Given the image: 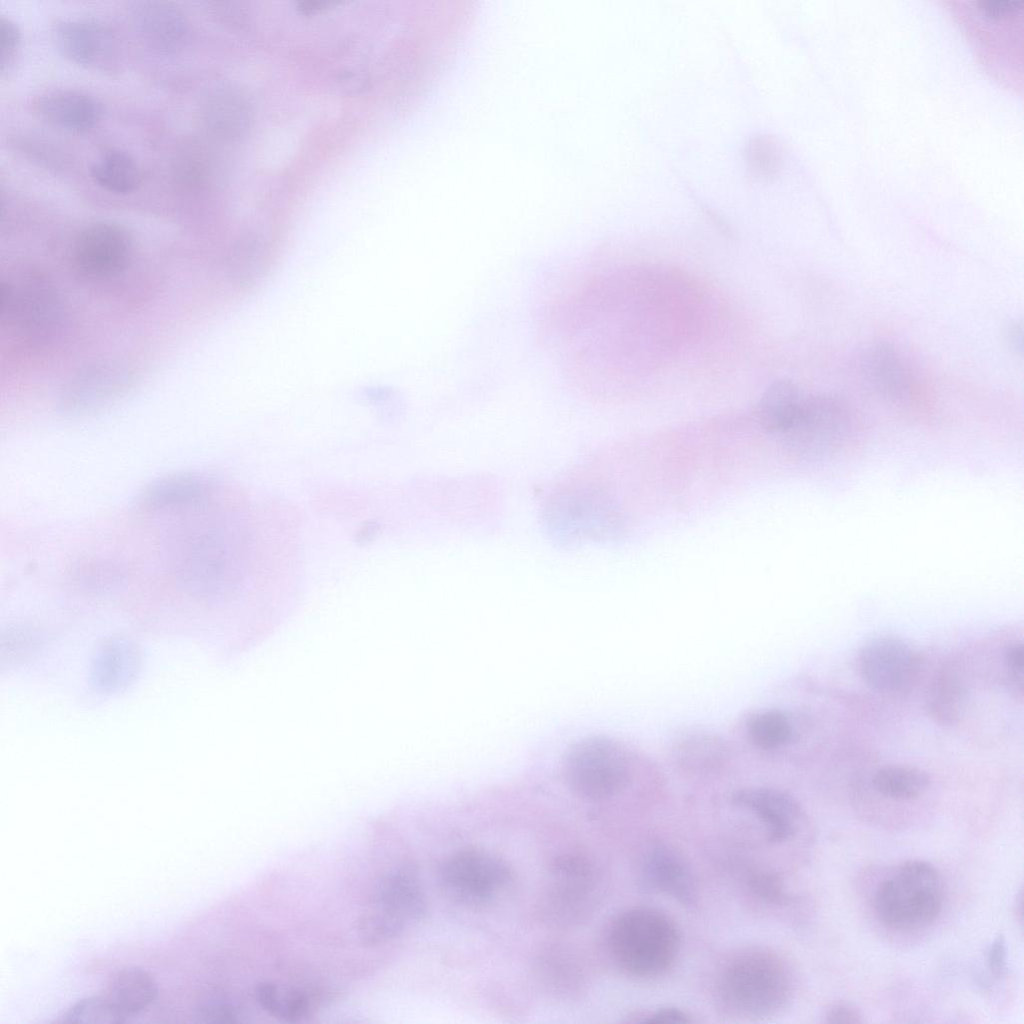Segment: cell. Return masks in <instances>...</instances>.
Instances as JSON below:
<instances>
[{
  "label": "cell",
  "mask_w": 1024,
  "mask_h": 1024,
  "mask_svg": "<svg viewBox=\"0 0 1024 1024\" xmlns=\"http://www.w3.org/2000/svg\"><path fill=\"white\" fill-rule=\"evenodd\" d=\"M541 514L545 529L560 544L613 541L626 530L616 498L579 464L547 491Z\"/></svg>",
  "instance_id": "cell-1"
},
{
  "label": "cell",
  "mask_w": 1024,
  "mask_h": 1024,
  "mask_svg": "<svg viewBox=\"0 0 1024 1024\" xmlns=\"http://www.w3.org/2000/svg\"><path fill=\"white\" fill-rule=\"evenodd\" d=\"M679 943L673 920L650 907H635L621 913L608 934L609 949L617 965L641 978L664 973L674 962Z\"/></svg>",
  "instance_id": "cell-2"
},
{
  "label": "cell",
  "mask_w": 1024,
  "mask_h": 1024,
  "mask_svg": "<svg viewBox=\"0 0 1024 1024\" xmlns=\"http://www.w3.org/2000/svg\"><path fill=\"white\" fill-rule=\"evenodd\" d=\"M788 967L776 954L748 950L732 958L722 971L719 994L732 1012L758 1017L780 1009L791 993Z\"/></svg>",
  "instance_id": "cell-3"
},
{
  "label": "cell",
  "mask_w": 1024,
  "mask_h": 1024,
  "mask_svg": "<svg viewBox=\"0 0 1024 1024\" xmlns=\"http://www.w3.org/2000/svg\"><path fill=\"white\" fill-rule=\"evenodd\" d=\"M942 904V879L935 867L923 860H909L898 866L879 884L874 897L878 919L902 931L931 924Z\"/></svg>",
  "instance_id": "cell-4"
},
{
  "label": "cell",
  "mask_w": 1024,
  "mask_h": 1024,
  "mask_svg": "<svg viewBox=\"0 0 1024 1024\" xmlns=\"http://www.w3.org/2000/svg\"><path fill=\"white\" fill-rule=\"evenodd\" d=\"M427 898L414 869L402 867L385 875L372 901L357 920V934L366 946L384 944L422 920Z\"/></svg>",
  "instance_id": "cell-5"
},
{
  "label": "cell",
  "mask_w": 1024,
  "mask_h": 1024,
  "mask_svg": "<svg viewBox=\"0 0 1024 1024\" xmlns=\"http://www.w3.org/2000/svg\"><path fill=\"white\" fill-rule=\"evenodd\" d=\"M568 786L578 795L600 800L620 792L630 781L632 756L612 738L593 736L575 742L562 766Z\"/></svg>",
  "instance_id": "cell-6"
},
{
  "label": "cell",
  "mask_w": 1024,
  "mask_h": 1024,
  "mask_svg": "<svg viewBox=\"0 0 1024 1024\" xmlns=\"http://www.w3.org/2000/svg\"><path fill=\"white\" fill-rule=\"evenodd\" d=\"M853 432V418L839 398L804 393L793 421L780 435L790 454L811 460L844 448Z\"/></svg>",
  "instance_id": "cell-7"
},
{
  "label": "cell",
  "mask_w": 1024,
  "mask_h": 1024,
  "mask_svg": "<svg viewBox=\"0 0 1024 1024\" xmlns=\"http://www.w3.org/2000/svg\"><path fill=\"white\" fill-rule=\"evenodd\" d=\"M439 882L454 902L481 908L495 902L510 887V867L498 856L477 848L457 851L440 866Z\"/></svg>",
  "instance_id": "cell-8"
},
{
  "label": "cell",
  "mask_w": 1024,
  "mask_h": 1024,
  "mask_svg": "<svg viewBox=\"0 0 1024 1024\" xmlns=\"http://www.w3.org/2000/svg\"><path fill=\"white\" fill-rule=\"evenodd\" d=\"M858 669L873 690L898 694L910 690L917 681L920 658L909 644L899 638L877 637L860 649Z\"/></svg>",
  "instance_id": "cell-9"
},
{
  "label": "cell",
  "mask_w": 1024,
  "mask_h": 1024,
  "mask_svg": "<svg viewBox=\"0 0 1024 1024\" xmlns=\"http://www.w3.org/2000/svg\"><path fill=\"white\" fill-rule=\"evenodd\" d=\"M132 237L116 223L96 222L86 226L77 235L72 258L76 269L84 276L103 279L126 268L132 254Z\"/></svg>",
  "instance_id": "cell-10"
},
{
  "label": "cell",
  "mask_w": 1024,
  "mask_h": 1024,
  "mask_svg": "<svg viewBox=\"0 0 1024 1024\" xmlns=\"http://www.w3.org/2000/svg\"><path fill=\"white\" fill-rule=\"evenodd\" d=\"M596 888L591 862L577 855L558 858L549 870L546 908L556 920H574L588 909Z\"/></svg>",
  "instance_id": "cell-11"
},
{
  "label": "cell",
  "mask_w": 1024,
  "mask_h": 1024,
  "mask_svg": "<svg viewBox=\"0 0 1024 1024\" xmlns=\"http://www.w3.org/2000/svg\"><path fill=\"white\" fill-rule=\"evenodd\" d=\"M52 36L58 51L81 66L104 68L116 53L111 29L93 17L59 19L53 24Z\"/></svg>",
  "instance_id": "cell-12"
},
{
  "label": "cell",
  "mask_w": 1024,
  "mask_h": 1024,
  "mask_svg": "<svg viewBox=\"0 0 1024 1024\" xmlns=\"http://www.w3.org/2000/svg\"><path fill=\"white\" fill-rule=\"evenodd\" d=\"M132 17L142 40L158 52L177 53L190 41L191 27L187 17L169 2L136 3Z\"/></svg>",
  "instance_id": "cell-13"
},
{
  "label": "cell",
  "mask_w": 1024,
  "mask_h": 1024,
  "mask_svg": "<svg viewBox=\"0 0 1024 1024\" xmlns=\"http://www.w3.org/2000/svg\"><path fill=\"white\" fill-rule=\"evenodd\" d=\"M142 668L138 645L124 637L104 641L92 656L89 679L95 690L115 694L130 687Z\"/></svg>",
  "instance_id": "cell-14"
},
{
  "label": "cell",
  "mask_w": 1024,
  "mask_h": 1024,
  "mask_svg": "<svg viewBox=\"0 0 1024 1024\" xmlns=\"http://www.w3.org/2000/svg\"><path fill=\"white\" fill-rule=\"evenodd\" d=\"M733 801L761 821L771 842H782L791 838L802 819V809L797 801L777 789H743L734 794Z\"/></svg>",
  "instance_id": "cell-15"
},
{
  "label": "cell",
  "mask_w": 1024,
  "mask_h": 1024,
  "mask_svg": "<svg viewBox=\"0 0 1024 1024\" xmlns=\"http://www.w3.org/2000/svg\"><path fill=\"white\" fill-rule=\"evenodd\" d=\"M640 882L649 891L665 893L683 904L696 898V884L688 865L674 850L653 846L640 863Z\"/></svg>",
  "instance_id": "cell-16"
},
{
  "label": "cell",
  "mask_w": 1024,
  "mask_h": 1024,
  "mask_svg": "<svg viewBox=\"0 0 1024 1024\" xmlns=\"http://www.w3.org/2000/svg\"><path fill=\"white\" fill-rule=\"evenodd\" d=\"M35 111L48 123L69 131L94 127L103 115L102 103L90 93L77 89H55L37 97Z\"/></svg>",
  "instance_id": "cell-17"
},
{
  "label": "cell",
  "mask_w": 1024,
  "mask_h": 1024,
  "mask_svg": "<svg viewBox=\"0 0 1024 1024\" xmlns=\"http://www.w3.org/2000/svg\"><path fill=\"white\" fill-rule=\"evenodd\" d=\"M862 369L872 387L890 400L902 401L911 393V379L901 355L893 345L876 342L863 356Z\"/></svg>",
  "instance_id": "cell-18"
},
{
  "label": "cell",
  "mask_w": 1024,
  "mask_h": 1024,
  "mask_svg": "<svg viewBox=\"0 0 1024 1024\" xmlns=\"http://www.w3.org/2000/svg\"><path fill=\"white\" fill-rule=\"evenodd\" d=\"M157 992V984L146 970L127 967L111 976L105 997L127 1018L148 1008Z\"/></svg>",
  "instance_id": "cell-19"
},
{
  "label": "cell",
  "mask_w": 1024,
  "mask_h": 1024,
  "mask_svg": "<svg viewBox=\"0 0 1024 1024\" xmlns=\"http://www.w3.org/2000/svg\"><path fill=\"white\" fill-rule=\"evenodd\" d=\"M200 113L205 127L225 138L239 135L249 121L248 105L242 96L227 89L212 92L203 102Z\"/></svg>",
  "instance_id": "cell-20"
},
{
  "label": "cell",
  "mask_w": 1024,
  "mask_h": 1024,
  "mask_svg": "<svg viewBox=\"0 0 1024 1024\" xmlns=\"http://www.w3.org/2000/svg\"><path fill=\"white\" fill-rule=\"evenodd\" d=\"M805 392L787 380H777L762 394L757 415L760 424L772 433H783L793 421Z\"/></svg>",
  "instance_id": "cell-21"
},
{
  "label": "cell",
  "mask_w": 1024,
  "mask_h": 1024,
  "mask_svg": "<svg viewBox=\"0 0 1024 1024\" xmlns=\"http://www.w3.org/2000/svg\"><path fill=\"white\" fill-rule=\"evenodd\" d=\"M965 685L955 664L942 668L930 687L927 707L931 716L939 723L951 725L962 714L965 702Z\"/></svg>",
  "instance_id": "cell-22"
},
{
  "label": "cell",
  "mask_w": 1024,
  "mask_h": 1024,
  "mask_svg": "<svg viewBox=\"0 0 1024 1024\" xmlns=\"http://www.w3.org/2000/svg\"><path fill=\"white\" fill-rule=\"evenodd\" d=\"M91 177L97 185L109 192L126 194L139 186L142 172L129 153L110 150L95 160L91 166Z\"/></svg>",
  "instance_id": "cell-23"
},
{
  "label": "cell",
  "mask_w": 1024,
  "mask_h": 1024,
  "mask_svg": "<svg viewBox=\"0 0 1024 1024\" xmlns=\"http://www.w3.org/2000/svg\"><path fill=\"white\" fill-rule=\"evenodd\" d=\"M255 998L263 1010L287 1022L301 1021L312 1011V1002L304 991L273 982L259 984Z\"/></svg>",
  "instance_id": "cell-24"
},
{
  "label": "cell",
  "mask_w": 1024,
  "mask_h": 1024,
  "mask_svg": "<svg viewBox=\"0 0 1024 1024\" xmlns=\"http://www.w3.org/2000/svg\"><path fill=\"white\" fill-rule=\"evenodd\" d=\"M874 789L883 797L893 800H912L930 786V775L923 769L906 765H892L879 769L873 776Z\"/></svg>",
  "instance_id": "cell-25"
},
{
  "label": "cell",
  "mask_w": 1024,
  "mask_h": 1024,
  "mask_svg": "<svg viewBox=\"0 0 1024 1024\" xmlns=\"http://www.w3.org/2000/svg\"><path fill=\"white\" fill-rule=\"evenodd\" d=\"M747 732L755 746L774 750L786 745L793 736V727L786 714L779 710L755 713L747 722Z\"/></svg>",
  "instance_id": "cell-26"
},
{
  "label": "cell",
  "mask_w": 1024,
  "mask_h": 1024,
  "mask_svg": "<svg viewBox=\"0 0 1024 1024\" xmlns=\"http://www.w3.org/2000/svg\"><path fill=\"white\" fill-rule=\"evenodd\" d=\"M63 1020L81 1024H116L124 1022L126 1017L106 997H88L71 1006Z\"/></svg>",
  "instance_id": "cell-27"
},
{
  "label": "cell",
  "mask_w": 1024,
  "mask_h": 1024,
  "mask_svg": "<svg viewBox=\"0 0 1024 1024\" xmlns=\"http://www.w3.org/2000/svg\"><path fill=\"white\" fill-rule=\"evenodd\" d=\"M679 748V756L683 763L694 767L717 764L724 753L722 743L711 736H696L686 739Z\"/></svg>",
  "instance_id": "cell-28"
},
{
  "label": "cell",
  "mask_w": 1024,
  "mask_h": 1024,
  "mask_svg": "<svg viewBox=\"0 0 1024 1024\" xmlns=\"http://www.w3.org/2000/svg\"><path fill=\"white\" fill-rule=\"evenodd\" d=\"M747 161L757 175L772 174L779 162V149L769 136H757L747 146Z\"/></svg>",
  "instance_id": "cell-29"
},
{
  "label": "cell",
  "mask_w": 1024,
  "mask_h": 1024,
  "mask_svg": "<svg viewBox=\"0 0 1024 1024\" xmlns=\"http://www.w3.org/2000/svg\"><path fill=\"white\" fill-rule=\"evenodd\" d=\"M243 1011L237 1005L215 1000L204 1003L195 1011L196 1021L208 1024H233L243 1020Z\"/></svg>",
  "instance_id": "cell-30"
},
{
  "label": "cell",
  "mask_w": 1024,
  "mask_h": 1024,
  "mask_svg": "<svg viewBox=\"0 0 1024 1024\" xmlns=\"http://www.w3.org/2000/svg\"><path fill=\"white\" fill-rule=\"evenodd\" d=\"M748 885L752 892L769 903H783L787 896L782 880L768 871H755L749 876Z\"/></svg>",
  "instance_id": "cell-31"
},
{
  "label": "cell",
  "mask_w": 1024,
  "mask_h": 1024,
  "mask_svg": "<svg viewBox=\"0 0 1024 1024\" xmlns=\"http://www.w3.org/2000/svg\"><path fill=\"white\" fill-rule=\"evenodd\" d=\"M35 635L22 629L10 630L1 640L2 659H7L11 664L14 661L25 660L35 650L37 641Z\"/></svg>",
  "instance_id": "cell-32"
},
{
  "label": "cell",
  "mask_w": 1024,
  "mask_h": 1024,
  "mask_svg": "<svg viewBox=\"0 0 1024 1024\" xmlns=\"http://www.w3.org/2000/svg\"><path fill=\"white\" fill-rule=\"evenodd\" d=\"M20 43V31L9 17H0V69L3 72L13 61Z\"/></svg>",
  "instance_id": "cell-33"
},
{
  "label": "cell",
  "mask_w": 1024,
  "mask_h": 1024,
  "mask_svg": "<svg viewBox=\"0 0 1024 1024\" xmlns=\"http://www.w3.org/2000/svg\"><path fill=\"white\" fill-rule=\"evenodd\" d=\"M987 965L990 973L996 978L1004 975L1007 967L1006 943L999 935L990 945L987 953Z\"/></svg>",
  "instance_id": "cell-34"
},
{
  "label": "cell",
  "mask_w": 1024,
  "mask_h": 1024,
  "mask_svg": "<svg viewBox=\"0 0 1024 1024\" xmlns=\"http://www.w3.org/2000/svg\"><path fill=\"white\" fill-rule=\"evenodd\" d=\"M1023 645L1012 644L1005 653V665L1013 684L1022 691L1023 687Z\"/></svg>",
  "instance_id": "cell-35"
},
{
  "label": "cell",
  "mask_w": 1024,
  "mask_h": 1024,
  "mask_svg": "<svg viewBox=\"0 0 1024 1024\" xmlns=\"http://www.w3.org/2000/svg\"><path fill=\"white\" fill-rule=\"evenodd\" d=\"M862 1021L859 1011L846 1003L832 1005L825 1014V1022L828 1023H860Z\"/></svg>",
  "instance_id": "cell-36"
},
{
  "label": "cell",
  "mask_w": 1024,
  "mask_h": 1024,
  "mask_svg": "<svg viewBox=\"0 0 1024 1024\" xmlns=\"http://www.w3.org/2000/svg\"><path fill=\"white\" fill-rule=\"evenodd\" d=\"M692 1019L685 1012L675 1008H663L649 1015L648 1023H689Z\"/></svg>",
  "instance_id": "cell-37"
},
{
  "label": "cell",
  "mask_w": 1024,
  "mask_h": 1024,
  "mask_svg": "<svg viewBox=\"0 0 1024 1024\" xmlns=\"http://www.w3.org/2000/svg\"><path fill=\"white\" fill-rule=\"evenodd\" d=\"M1022 332V326L1017 322L1010 323L1005 330L1008 345L1016 352L1022 350Z\"/></svg>",
  "instance_id": "cell-38"
}]
</instances>
